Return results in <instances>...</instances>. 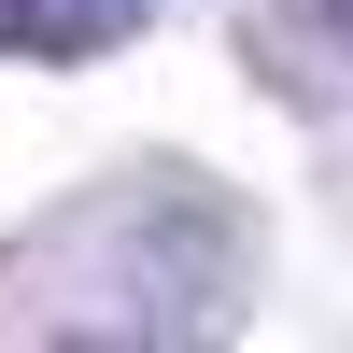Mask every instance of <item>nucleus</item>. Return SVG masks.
Here are the masks:
<instances>
[{
  "instance_id": "obj_1",
  "label": "nucleus",
  "mask_w": 353,
  "mask_h": 353,
  "mask_svg": "<svg viewBox=\"0 0 353 353\" xmlns=\"http://www.w3.org/2000/svg\"><path fill=\"white\" fill-rule=\"evenodd\" d=\"M113 43H141V0H0V57H28V71H71Z\"/></svg>"
},
{
  "instance_id": "obj_2",
  "label": "nucleus",
  "mask_w": 353,
  "mask_h": 353,
  "mask_svg": "<svg viewBox=\"0 0 353 353\" xmlns=\"http://www.w3.org/2000/svg\"><path fill=\"white\" fill-rule=\"evenodd\" d=\"M339 14H353V0H339Z\"/></svg>"
}]
</instances>
